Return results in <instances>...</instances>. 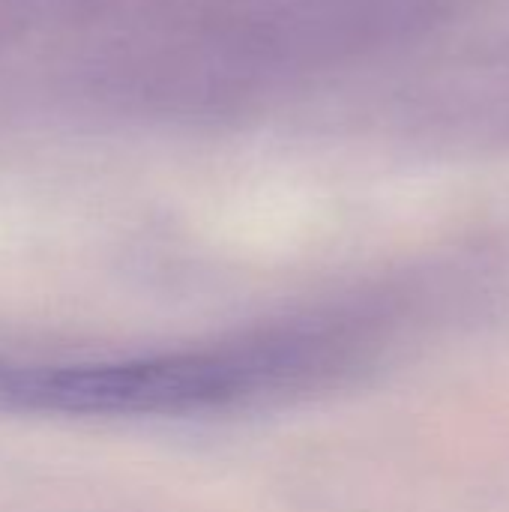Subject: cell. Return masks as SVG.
Instances as JSON below:
<instances>
[{
	"mask_svg": "<svg viewBox=\"0 0 509 512\" xmlns=\"http://www.w3.org/2000/svg\"><path fill=\"white\" fill-rule=\"evenodd\" d=\"M342 342L327 327H288L231 345L123 363H0V408L54 414H186L246 405L330 372Z\"/></svg>",
	"mask_w": 509,
	"mask_h": 512,
	"instance_id": "1",
	"label": "cell"
}]
</instances>
